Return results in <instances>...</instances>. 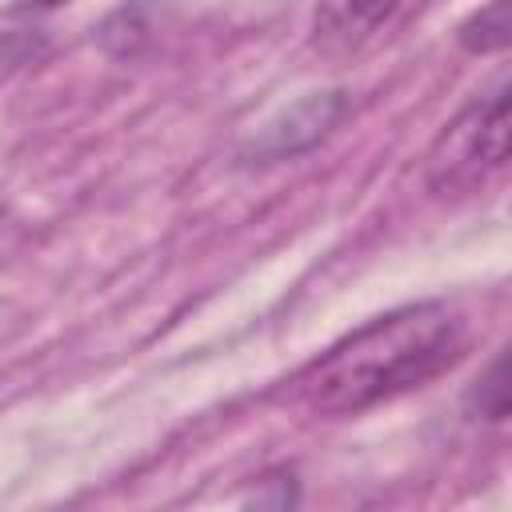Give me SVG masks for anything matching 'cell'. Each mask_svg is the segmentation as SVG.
I'll use <instances>...</instances> for the list:
<instances>
[{"label": "cell", "instance_id": "cell-1", "mask_svg": "<svg viewBox=\"0 0 512 512\" xmlns=\"http://www.w3.org/2000/svg\"><path fill=\"white\" fill-rule=\"evenodd\" d=\"M464 352V324L444 304H408L368 320L292 376V396L320 416L364 412L448 372Z\"/></svg>", "mask_w": 512, "mask_h": 512}, {"label": "cell", "instance_id": "cell-2", "mask_svg": "<svg viewBox=\"0 0 512 512\" xmlns=\"http://www.w3.org/2000/svg\"><path fill=\"white\" fill-rule=\"evenodd\" d=\"M508 160V84L476 96L440 128L424 156V180L436 196H468Z\"/></svg>", "mask_w": 512, "mask_h": 512}, {"label": "cell", "instance_id": "cell-3", "mask_svg": "<svg viewBox=\"0 0 512 512\" xmlns=\"http://www.w3.org/2000/svg\"><path fill=\"white\" fill-rule=\"evenodd\" d=\"M344 112H348V96H344V92H316V96H304L296 108H288L284 116H276V120L252 140V148H248L244 156H248V164H272V160L308 152L312 144H320V140L340 124Z\"/></svg>", "mask_w": 512, "mask_h": 512}, {"label": "cell", "instance_id": "cell-4", "mask_svg": "<svg viewBox=\"0 0 512 512\" xmlns=\"http://www.w3.org/2000/svg\"><path fill=\"white\" fill-rule=\"evenodd\" d=\"M400 0H320L316 8V40L320 44H360L384 20H392Z\"/></svg>", "mask_w": 512, "mask_h": 512}, {"label": "cell", "instance_id": "cell-5", "mask_svg": "<svg viewBox=\"0 0 512 512\" xmlns=\"http://www.w3.org/2000/svg\"><path fill=\"white\" fill-rule=\"evenodd\" d=\"M508 8H512V0H488L484 8H476V12L460 24L456 40H460L468 52H500V48H508V32H512Z\"/></svg>", "mask_w": 512, "mask_h": 512}, {"label": "cell", "instance_id": "cell-6", "mask_svg": "<svg viewBox=\"0 0 512 512\" xmlns=\"http://www.w3.org/2000/svg\"><path fill=\"white\" fill-rule=\"evenodd\" d=\"M468 408L484 420H504L508 416V384H504V356L492 360V368L476 380V388L468 392Z\"/></svg>", "mask_w": 512, "mask_h": 512}]
</instances>
